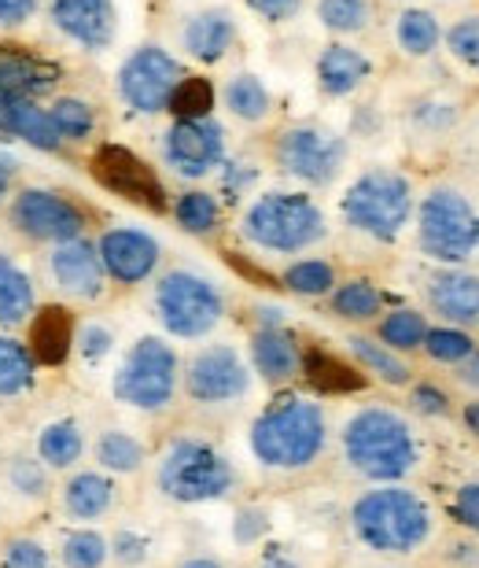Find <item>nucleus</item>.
<instances>
[{
	"label": "nucleus",
	"mask_w": 479,
	"mask_h": 568,
	"mask_svg": "<svg viewBox=\"0 0 479 568\" xmlns=\"http://www.w3.org/2000/svg\"><path fill=\"white\" fill-rule=\"evenodd\" d=\"M447 49L453 60L479 67V16H465L450 27L447 33Z\"/></svg>",
	"instance_id": "nucleus-47"
},
{
	"label": "nucleus",
	"mask_w": 479,
	"mask_h": 568,
	"mask_svg": "<svg viewBox=\"0 0 479 568\" xmlns=\"http://www.w3.org/2000/svg\"><path fill=\"white\" fill-rule=\"evenodd\" d=\"M258 568H299V561H295L292 554H284V550L277 547V550H266V554H262Z\"/></svg>",
	"instance_id": "nucleus-56"
},
{
	"label": "nucleus",
	"mask_w": 479,
	"mask_h": 568,
	"mask_svg": "<svg viewBox=\"0 0 479 568\" xmlns=\"http://www.w3.org/2000/svg\"><path fill=\"white\" fill-rule=\"evenodd\" d=\"M170 211H174V222L181 225V230L192 233V236H211L222 225V203L203 189L181 192Z\"/></svg>",
	"instance_id": "nucleus-37"
},
{
	"label": "nucleus",
	"mask_w": 479,
	"mask_h": 568,
	"mask_svg": "<svg viewBox=\"0 0 479 568\" xmlns=\"http://www.w3.org/2000/svg\"><path fill=\"white\" fill-rule=\"evenodd\" d=\"M155 317L170 336L203 339L222 325L225 295L218 292V284L196 274V270H166L155 281Z\"/></svg>",
	"instance_id": "nucleus-8"
},
{
	"label": "nucleus",
	"mask_w": 479,
	"mask_h": 568,
	"mask_svg": "<svg viewBox=\"0 0 479 568\" xmlns=\"http://www.w3.org/2000/svg\"><path fill=\"white\" fill-rule=\"evenodd\" d=\"M425 336H428L425 314L409 311V306H402V311H391L380 322V328H376V339H380L384 347L398 351V355H406V351H417L420 344H425Z\"/></svg>",
	"instance_id": "nucleus-41"
},
{
	"label": "nucleus",
	"mask_w": 479,
	"mask_h": 568,
	"mask_svg": "<svg viewBox=\"0 0 479 568\" xmlns=\"http://www.w3.org/2000/svg\"><path fill=\"white\" fill-rule=\"evenodd\" d=\"M350 528L376 554H414L431 536V509L406 487L384 484L350 506Z\"/></svg>",
	"instance_id": "nucleus-3"
},
{
	"label": "nucleus",
	"mask_w": 479,
	"mask_h": 568,
	"mask_svg": "<svg viewBox=\"0 0 479 568\" xmlns=\"http://www.w3.org/2000/svg\"><path fill=\"white\" fill-rule=\"evenodd\" d=\"M93 458L104 473H115V476H130V473H141L144 462H147V450L144 443L130 436L122 428H108L100 432L96 443H93Z\"/></svg>",
	"instance_id": "nucleus-34"
},
{
	"label": "nucleus",
	"mask_w": 479,
	"mask_h": 568,
	"mask_svg": "<svg viewBox=\"0 0 479 568\" xmlns=\"http://www.w3.org/2000/svg\"><path fill=\"white\" fill-rule=\"evenodd\" d=\"M458 381H461V384H469L472 392H479V351H472V355L461 362Z\"/></svg>",
	"instance_id": "nucleus-55"
},
{
	"label": "nucleus",
	"mask_w": 479,
	"mask_h": 568,
	"mask_svg": "<svg viewBox=\"0 0 479 568\" xmlns=\"http://www.w3.org/2000/svg\"><path fill=\"white\" fill-rule=\"evenodd\" d=\"M262 531H266V514L262 509H244V514L236 517V542H258Z\"/></svg>",
	"instance_id": "nucleus-53"
},
{
	"label": "nucleus",
	"mask_w": 479,
	"mask_h": 568,
	"mask_svg": "<svg viewBox=\"0 0 479 568\" xmlns=\"http://www.w3.org/2000/svg\"><path fill=\"white\" fill-rule=\"evenodd\" d=\"M44 111H49L52 126H55V133H60L63 144H89L93 141L100 119H96V108L89 104L85 97H71V93L52 97L49 104H44Z\"/></svg>",
	"instance_id": "nucleus-33"
},
{
	"label": "nucleus",
	"mask_w": 479,
	"mask_h": 568,
	"mask_svg": "<svg viewBox=\"0 0 479 568\" xmlns=\"http://www.w3.org/2000/svg\"><path fill=\"white\" fill-rule=\"evenodd\" d=\"M4 487L19 503H44L52 495V480H49V465H44L38 454H16L4 465Z\"/></svg>",
	"instance_id": "nucleus-35"
},
{
	"label": "nucleus",
	"mask_w": 479,
	"mask_h": 568,
	"mask_svg": "<svg viewBox=\"0 0 479 568\" xmlns=\"http://www.w3.org/2000/svg\"><path fill=\"white\" fill-rule=\"evenodd\" d=\"M262 22H292L303 11V0H244Z\"/></svg>",
	"instance_id": "nucleus-51"
},
{
	"label": "nucleus",
	"mask_w": 479,
	"mask_h": 568,
	"mask_svg": "<svg viewBox=\"0 0 479 568\" xmlns=\"http://www.w3.org/2000/svg\"><path fill=\"white\" fill-rule=\"evenodd\" d=\"M273 163L303 185L325 189L344 174L347 141L336 130L317 126V122H299V126L284 130L273 144Z\"/></svg>",
	"instance_id": "nucleus-11"
},
{
	"label": "nucleus",
	"mask_w": 479,
	"mask_h": 568,
	"mask_svg": "<svg viewBox=\"0 0 479 568\" xmlns=\"http://www.w3.org/2000/svg\"><path fill=\"white\" fill-rule=\"evenodd\" d=\"M373 16H376L373 0H317V19H322V27L339 33V38L361 33L373 22Z\"/></svg>",
	"instance_id": "nucleus-42"
},
{
	"label": "nucleus",
	"mask_w": 479,
	"mask_h": 568,
	"mask_svg": "<svg viewBox=\"0 0 479 568\" xmlns=\"http://www.w3.org/2000/svg\"><path fill=\"white\" fill-rule=\"evenodd\" d=\"M453 517L461 525H469L472 531H479V484H465L458 498H453Z\"/></svg>",
	"instance_id": "nucleus-52"
},
{
	"label": "nucleus",
	"mask_w": 479,
	"mask_h": 568,
	"mask_svg": "<svg viewBox=\"0 0 479 568\" xmlns=\"http://www.w3.org/2000/svg\"><path fill=\"white\" fill-rule=\"evenodd\" d=\"M0 565L4 568H52V550L33 536H16L0 550Z\"/></svg>",
	"instance_id": "nucleus-45"
},
{
	"label": "nucleus",
	"mask_w": 479,
	"mask_h": 568,
	"mask_svg": "<svg viewBox=\"0 0 479 568\" xmlns=\"http://www.w3.org/2000/svg\"><path fill=\"white\" fill-rule=\"evenodd\" d=\"M44 277L71 303H100L108 292L104 263L96 255V241H89V236L49 247V255H44Z\"/></svg>",
	"instance_id": "nucleus-16"
},
{
	"label": "nucleus",
	"mask_w": 479,
	"mask_h": 568,
	"mask_svg": "<svg viewBox=\"0 0 479 568\" xmlns=\"http://www.w3.org/2000/svg\"><path fill=\"white\" fill-rule=\"evenodd\" d=\"M395 41L406 55H428L439 44V22L431 11L406 8L395 22Z\"/></svg>",
	"instance_id": "nucleus-40"
},
{
	"label": "nucleus",
	"mask_w": 479,
	"mask_h": 568,
	"mask_svg": "<svg viewBox=\"0 0 479 568\" xmlns=\"http://www.w3.org/2000/svg\"><path fill=\"white\" fill-rule=\"evenodd\" d=\"M185 395L200 406H225L251 392V366L233 344H207L188 358L181 373Z\"/></svg>",
	"instance_id": "nucleus-14"
},
{
	"label": "nucleus",
	"mask_w": 479,
	"mask_h": 568,
	"mask_svg": "<svg viewBox=\"0 0 479 568\" xmlns=\"http://www.w3.org/2000/svg\"><path fill=\"white\" fill-rule=\"evenodd\" d=\"M38 381V362H33L27 339L11 336L0 328V399H19Z\"/></svg>",
	"instance_id": "nucleus-31"
},
{
	"label": "nucleus",
	"mask_w": 479,
	"mask_h": 568,
	"mask_svg": "<svg viewBox=\"0 0 479 568\" xmlns=\"http://www.w3.org/2000/svg\"><path fill=\"white\" fill-rule=\"evenodd\" d=\"M339 211H344L350 230L373 236V241L391 244L409 225V214H414V189H409V178H402L398 170L376 166V170H365L355 185L347 189Z\"/></svg>",
	"instance_id": "nucleus-7"
},
{
	"label": "nucleus",
	"mask_w": 479,
	"mask_h": 568,
	"mask_svg": "<svg viewBox=\"0 0 479 568\" xmlns=\"http://www.w3.org/2000/svg\"><path fill=\"white\" fill-rule=\"evenodd\" d=\"M16 178H19V163L8 155H0V207H8L11 192H16Z\"/></svg>",
	"instance_id": "nucleus-54"
},
{
	"label": "nucleus",
	"mask_w": 479,
	"mask_h": 568,
	"mask_svg": "<svg viewBox=\"0 0 479 568\" xmlns=\"http://www.w3.org/2000/svg\"><path fill=\"white\" fill-rule=\"evenodd\" d=\"M166 111L174 119H211L214 111V85L207 78H181L177 89L170 93Z\"/></svg>",
	"instance_id": "nucleus-43"
},
{
	"label": "nucleus",
	"mask_w": 479,
	"mask_h": 568,
	"mask_svg": "<svg viewBox=\"0 0 479 568\" xmlns=\"http://www.w3.org/2000/svg\"><path fill=\"white\" fill-rule=\"evenodd\" d=\"M344 458L358 476L373 484H398L417 469V436L402 414L387 406H365L344 425Z\"/></svg>",
	"instance_id": "nucleus-1"
},
{
	"label": "nucleus",
	"mask_w": 479,
	"mask_h": 568,
	"mask_svg": "<svg viewBox=\"0 0 479 568\" xmlns=\"http://www.w3.org/2000/svg\"><path fill=\"white\" fill-rule=\"evenodd\" d=\"M177 568H225L218 558H211V554H196V558H185Z\"/></svg>",
	"instance_id": "nucleus-57"
},
{
	"label": "nucleus",
	"mask_w": 479,
	"mask_h": 568,
	"mask_svg": "<svg viewBox=\"0 0 479 568\" xmlns=\"http://www.w3.org/2000/svg\"><path fill=\"white\" fill-rule=\"evenodd\" d=\"M89 174L100 189H108L111 196H119L133 207H141L147 214H166L170 211V196L166 185L159 181V174L144 163L141 155L130 152L122 144H100L93 155H89Z\"/></svg>",
	"instance_id": "nucleus-13"
},
{
	"label": "nucleus",
	"mask_w": 479,
	"mask_h": 568,
	"mask_svg": "<svg viewBox=\"0 0 479 568\" xmlns=\"http://www.w3.org/2000/svg\"><path fill=\"white\" fill-rule=\"evenodd\" d=\"M60 82V71L27 49L0 44V97L4 100H41Z\"/></svg>",
	"instance_id": "nucleus-20"
},
{
	"label": "nucleus",
	"mask_w": 479,
	"mask_h": 568,
	"mask_svg": "<svg viewBox=\"0 0 479 568\" xmlns=\"http://www.w3.org/2000/svg\"><path fill=\"white\" fill-rule=\"evenodd\" d=\"M96 255L104 263L108 281L133 288V284H144L159 270L163 244L147 230H136V225H111V230L96 236Z\"/></svg>",
	"instance_id": "nucleus-17"
},
{
	"label": "nucleus",
	"mask_w": 479,
	"mask_h": 568,
	"mask_svg": "<svg viewBox=\"0 0 479 568\" xmlns=\"http://www.w3.org/2000/svg\"><path fill=\"white\" fill-rule=\"evenodd\" d=\"M4 219L11 225V233L22 236L27 244L55 247V244H71V241L89 236L93 211L63 189L22 185V189L11 192Z\"/></svg>",
	"instance_id": "nucleus-5"
},
{
	"label": "nucleus",
	"mask_w": 479,
	"mask_h": 568,
	"mask_svg": "<svg viewBox=\"0 0 479 568\" xmlns=\"http://www.w3.org/2000/svg\"><path fill=\"white\" fill-rule=\"evenodd\" d=\"M181 78H185V67L163 44H141L122 60L115 89L122 104L136 115H159V111H166L170 93L177 89Z\"/></svg>",
	"instance_id": "nucleus-12"
},
{
	"label": "nucleus",
	"mask_w": 479,
	"mask_h": 568,
	"mask_svg": "<svg viewBox=\"0 0 479 568\" xmlns=\"http://www.w3.org/2000/svg\"><path fill=\"white\" fill-rule=\"evenodd\" d=\"M163 163L177 178H207L225 163V130L214 119H174L163 133Z\"/></svg>",
	"instance_id": "nucleus-15"
},
{
	"label": "nucleus",
	"mask_w": 479,
	"mask_h": 568,
	"mask_svg": "<svg viewBox=\"0 0 479 568\" xmlns=\"http://www.w3.org/2000/svg\"><path fill=\"white\" fill-rule=\"evenodd\" d=\"M420 347H425L436 362H450V366H461V362L476 351L472 336L461 333V328H428V336Z\"/></svg>",
	"instance_id": "nucleus-44"
},
{
	"label": "nucleus",
	"mask_w": 479,
	"mask_h": 568,
	"mask_svg": "<svg viewBox=\"0 0 479 568\" xmlns=\"http://www.w3.org/2000/svg\"><path fill=\"white\" fill-rule=\"evenodd\" d=\"M27 347L38 366H63L74 351V317L60 303H44L30 314Z\"/></svg>",
	"instance_id": "nucleus-22"
},
{
	"label": "nucleus",
	"mask_w": 479,
	"mask_h": 568,
	"mask_svg": "<svg viewBox=\"0 0 479 568\" xmlns=\"http://www.w3.org/2000/svg\"><path fill=\"white\" fill-rule=\"evenodd\" d=\"M33 311H38V284L16 255L0 252V328L8 333L27 325Z\"/></svg>",
	"instance_id": "nucleus-27"
},
{
	"label": "nucleus",
	"mask_w": 479,
	"mask_h": 568,
	"mask_svg": "<svg viewBox=\"0 0 479 568\" xmlns=\"http://www.w3.org/2000/svg\"><path fill=\"white\" fill-rule=\"evenodd\" d=\"M347 347H350V355H355L358 369L369 373V377L391 384V388H406V384L414 381V369H409V362L398 355V351L384 347L380 339L355 333V336L347 339Z\"/></svg>",
	"instance_id": "nucleus-30"
},
{
	"label": "nucleus",
	"mask_w": 479,
	"mask_h": 568,
	"mask_svg": "<svg viewBox=\"0 0 479 568\" xmlns=\"http://www.w3.org/2000/svg\"><path fill=\"white\" fill-rule=\"evenodd\" d=\"M222 100H225V111H230L233 119L251 122V126L262 119H269V111H273V97H269L266 82L251 71L233 74L222 89Z\"/></svg>",
	"instance_id": "nucleus-32"
},
{
	"label": "nucleus",
	"mask_w": 479,
	"mask_h": 568,
	"mask_svg": "<svg viewBox=\"0 0 479 568\" xmlns=\"http://www.w3.org/2000/svg\"><path fill=\"white\" fill-rule=\"evenodd\" d=\"M44 8V0H0V30H22L30 19H38V11Z\"/></svg>",
	"instance_id": "nucleus-49"
},
{
	"label": "nucleus",
	"mask_w": 479,
	"mask_h": 568,
	"mask_svg": "<svg viewBox=\"0 0 479 568\" xmlns=\"http://www.w3.org/2000/svg\"><path fill=\"white\" fill-rule=\"evenodd\" d=\"M33 454L55 473H67L82 462L85 454V432L74 417H60V422H49L38 432V443H33Z\"/></svg>",
	"instance_id": "nucleus-29"
},
{
	"label": "nucleus",
	"mask_w": 479,
	"mask_h": 568,
	"mask_svg": "<svg viewBox=\"0 0 479 568\" xmlns=\"http://www.w3.org/2000/svg\"><path fill=\"white\" fill-rule=\"evenodd\" d=\"M236 44V19L225 8H203L181 27V49L200 63H222Z\"/></svg>",
	"instance_id": "nucleus-23"
},
{
	"label": "nucleus",
	"mask_w": 479,
	"mask_h": 568,
	"mask_svg": "<svg viewBox=\"0 0 479 568\" xmlns=\"http://www.w3.org/2000/svg\"><path fill=\"white\" fill-rule=\"evenodd\" d=\"M465 425H469V432L479 439V403H469V406H465Z\"/></svg>",
	"instance_id": "nucleus-58"
},
{
	"label": "nucleus",
	"mask_w": 479,
	"mask_h": 568,
	"mask_svg": "<svg viewBox=\"0 0 479 568\" xmlns=\"http://www.w3.org/2000/svg\"><path fill=\"white\" fill-rule=\"evenodd\" d=\"M115 480L104 469H82L71 473L60 487V509L67 520L89 525V520H104L115 509Z\"/></svg>",
	"instance_id": "nucleus-21"
},
{
	"label": "nucleus",
	"mask_w": 479,
	"mask_h": 568,
	"mask_svg": "<svg viewBox=\"0 0 479 568\" xmlns=\"http://www.w3.org/2000/svg\"><path fill=\"white\" fill-rule=\"evenodd\" d=\"M0 133L38 148V152H49V155H60L67 148L60 141V133H55L41 100H4L0 97Z\"/></svg>",
	"instance_id": "nucleus-25"
},
{
	"label": "nucleus",
	"mask_w": 479,
	"mask_h": 568,
	"mask_svg": "<svg viewBox=\"0 0 479 568\" xmlns=\"http://www.w3.org/2000/svg\"><path fill=\"white\" fill-rule=\"evenodd\" d=\"M299 373L306 377V384L322 395H355L369 384V377H365L358 366H350V362H344L325 347H306Z\"/></svg>",
	"instance_id": "nucleus-28"
},
{
	"label": "nucleus",
	"mask_w": 479,
	"mask_h": 568,
	"mask_svg": "<svg viewBox=\"0 0 479 568\" xmlns=\"http://www.w3.org/2000/svg\"><path fill=\"white\" fill-rule=\"evenodd\" d=\"M115 347V333L104 325V322H85V325H74V351L82 355L85 362H100L111 355Z\"/></svg>",
	"instance_id": "nucleus-46"
},
{
	"label": "nucleus",
	"mask_w": 479,
	"mask_h": 568,
	"mask_svg": "<svg viewBox=\"0 0 479 568\" xmlns=\"http://www.w3.org/2000/svg\"><path fill=\"white\" fill-rule=\"evenodd\" d=\"M328 295H333V314L344 317V322H373L384 311V292L365 277L336 284Z\"/></svg>",
	"instance_id": "nucleus-36"
},
{
	"label": "nucleus",
	"mask_w": 479,
	"mask_h": 568,
	"mask_svg": "<svg viewBox=\"0 0 479 568\" xmlns=\"http://www.w3.org/2000/svg\"><path fill=\"white\" fill-rule=\"evenodd\" d=\"M281 288L292 295H306V300H322L336 288V270L325 258H299L281 274Z\"/></svg>",
	"instance_id": "nucleus-39"
},
{
	"label": "nucleus",
	"mask_w": 479,
	"mask_h": 568,
	"mask_svg": "<svg viewBox=\"0 0 479 568\" xmlns=\"http://www.w3.org/2000/svg\"><path fill=\"white\" fill-rule=\"evenodd\" d=\"M428 303L450 325H476L479 322V277L465 270H439L428 277Z\"/></svg>",
	"instance_id": "nucleus-24"
},
{
	"label": "nucleus",
	"mask_w": 479,
	"mask_h": 568,
	"mask_svg": "<svg viewBox=\"0 0 479 568\" xmlns=\"http://www.w3.org/2000/svg\"><path fill=\"white\" fill-rule=\"evenodd\" d=\"M240 233L262 252L299 255L325 241L328 219L303 192H266L255 203H247L244 219H240Z\"/></svg>",
	"instance_id": "nucleus-4"
},
{
	"label": "nucleus",
	"mask_w": 479,
	"mask_h": 568,
	"mask_svg": "<svg viewBox=\"0 0 479 568\" xmlns=\"http://www.w3.org/2000/svg\"><path fill=\"white\" fill-rule=\"evenodd\" d=\"M247 443H251V454H255L266 469H281V473L310 469L325 454L328 417L322 410V403L288 395V399L273 403L266 414L255 417Z\"/></svg>",
	"instance_id": "nucleus-2"
},
{
	"label": "nucleus",
	"mask_w": 479,
	"mask_h": 568,
	"mask_svg": "<svg viewBox=\"0 0 479 568\" xmlns=\"http://www.w3.org/2000/svg\"><path fill=\"white\" fill-rule=\"evenodd\" d=\"M409 403H414V410L425 414V417H447L450 414L447 392H439L436 384H417V388L409 392Z\"/></svg>",
	"instance_id": "nucleus-50"
},
{
	"label": "nucleus",
	"mask_w": 479,
	"mask_h": 568,
	"mask_svg": "<svg viewBox=\"0 0 479 568\" xmlns=\"http://www.w3.org/2000/svg\"><path fill=\"white\" fill-rule=\"evenodd\" d=\"M108 547H111V558H115L122 568H141L147 561V539L141 531L122 528V531H115V539H108Z\"/></svg>",
	"instance_id": "nucleus-48"
},
{
	"label": "nucleus",
	"mask_w": 479,
	"mask_h": 568,
	"mask_svg": "<svg viewBox=\"0 0 479 568\" xmlns=\"http://www.w3.org/2000/svg\"><path fill=\"white\" fill-rule=\"evenodd\" d=\"M111 558L108 536L96 528H71L60 539V565L63 568H104Z\"/></svg>",
	"instance_id": "nucleus-38"
},
{
	"label": "nucleus",
	"mask_w": 479,
	"mask_h": 568,
	"mask_svg": "<svg viewBox=\"0 0 479 568\" xmlns=\"http://www.w3.org/2000/svg\"><path fill=\"white\" fill-rule=\"evenodd\" d=\"M373 74V63L369 55L350 49V44H328V49L317 55V89H322L325 97H350L355 89H361L369 82Z\"/></svg>",
	"instance_id": "nucleus-26"
},
{
	"label": "nucleus",
	"mask_w": 479,
	"mask_h": 568,
	"mask_svg": "<svg viewBox=\"0 0 479 568\" xmlns=\"http://www.w3.org/2000/svg\"><path fill=\"white\" fill-rule=\"evenodd\" d=\"M417 241L436 263H465L479 247V214L461 192L436 189L420 203Z\"/></svg>",
	"instance_id": "nucleus-10"
},
{
	"label": "nucleus",
	"mask_w": 479,
	"mask_h": 568,
	"mask_svg": "<svg viewBox=\"0 0 479 568\" xmlns=\"http://www.w3.org/2000/svg\"><path fill=\"white\" fill-rule=\"evenodd\" d=\"M155 487L174 503H218L236 487V469L222 450L203 439H174L159 458Z\"/></svg>",
	"instance_id": "nucleus-6"
},
{
	"label": "nucleus",
	"mask_w": 479,
	"mask_h": 568,
	"mask_svg": "<svg viewBox=\"0 0 479 568\" xmlns=\"http://www.w3.org/2000/svg\"><path fill=\"white\" fill-rule=\"evenodd\" d=\"M251 366L266 384H288L303 369V347L284 325H258L251 333Z\"/></svg>",
	"instance_id": "nucleus-19"
},
{
	"label": "nucleus",
	"mask_w": 479,
	"mask_h": 568,
	"mask_svg": "<svg viewBox=\"0 0 479 568\" xmlns=\"http://www.w3.org/2000/svg\"><path fill=\"white\" fill-rule=\"evenodd\" d=\"M181 384V358L177 351L159 336H141L125 351L122 366L111 381L115 399L133 406L141 414H159L174 403Z\"/></svg>",
	"instance_id": "nucleus-9"
},
{
	"label": "nucleus",
	"mask_w": 479,
	"mask_h": 568,
	"mask_svg": "<svg viewBox=\"0 0 479 568\" xmlns=\"http://www.w3.org/2000/svg\"><path fill=\"white\" fill-rule=\"evenodd\" d=\"M52 30H60L67 41L82 52H108L119 33L115 0H49L44 4Z\"/></svg>",
	"instance_id": "nucleus-18"
}]
</instances>
